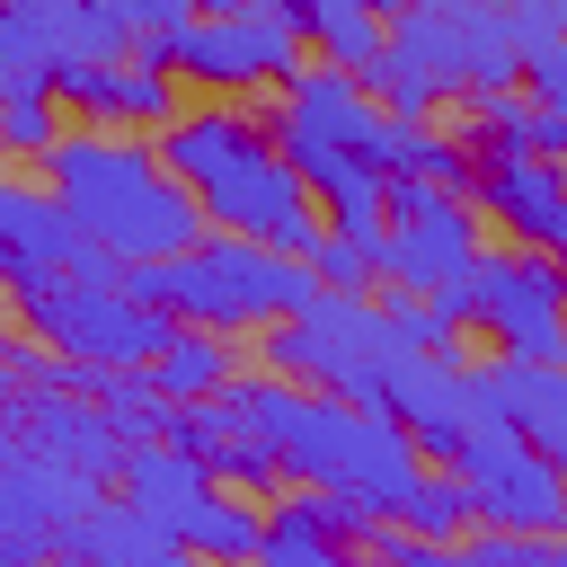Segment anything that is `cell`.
Instances as JSON below:
<instances>
[{
	"label": "cell",
	"instance_id": "1",
	"mask_svg": "<svg viewBox=\"0 0 567 567\" xmlns=\"http://www.w3.org/2000/svg\"><path fill=\"white\" fill-rule=\"evenodd\" d=\"M230 408L248 416V434L275 452V478H301L310 496H337V505H363V514H390V496L416 478V443L390 408L372 399H337V390H310L292 372H230L221 381Z\"/></svg>",
	"mask_w": 567,
	"mask_h": 567
},
{
	"label": "cell",
	"instance_id": "2",
	"mask_svg": "<svg viewBox=\"0 0 567 567\" xmlns=\"http://www.w3.org/2000/svg\"><path fill=\"white\" fill-rule=\"evenodd\" d=\"M35 168H44L53 204L71 213V230L97 239L115 266L177 257V248L204 230V213H195L186 177L159 159V142H133V133H97V124H80V133H62Z\"/></svg>",
	"mask_w": 567,
	"mask_h": 567
},
{
	"label": "cell",
	"instance_id": "3",
	"mask_svg": "<svg viewBox=\"0 0 567 567\" xmlns=\"http://www.w3.org/2000/svg\"><path fill=\"white\" fill-rule=\"evenodd\" d=\"M159 159L186 177L195 213L213 230H239V239H266V248H310L319 239V204L310 186L292 177V159L275 151L266 115H239V106H177L159 124Z\"/></svg>",
	"mask_w": 567,
	"mask_h": 567
},
{
	"label": "cell",
	"instance_id": "4",
	"mask_svg": "<svg viewBox=\"0 0 567 567\" xmlns=\"http://www.w3.org/2000/svg\"><path fill=\"white\" fill-rule=\"evenodd\" d=\"M275 97V151L292 159V177L310 186V204H319V221L328 230H381V204H390V168H381V124H390V106L354 80V71H337V62H301L284 89H266Z\"/></svg>",
	"mask_w": 567,
	"mask_h": 567
},
{
	"label": "cell",
	"instance_id": "5",
	"mask_svg": "<svg viewBox=\"0 0 567 567\" xmlns=\"http://www.w3.org/2000/svg\"><path fill=\"white\" fill-rule=\"evenodd\" d=\"M124 292L151 301V310H168V319H186V328L239 337V328H266V319L301 310V301L319 292V275H310V257H292V248H266V239H239V230H213V221H204L177 257L124 266Z\"/></svg>",
	"mask_w": 567,
	"mask_h": 567
},
{
	"label": "cell",
	"instance_id": "6",
	"mask_svg": "<svg viewBox=\"0 0 567 567\" xmlns=\"http://www.w3.org/2000/svg\"><path fill=\"white\" fill-rule=\"evenodd\" d=\"M142 53H151L159 71H177V80L213 89V97H266V89H284V80L310 62V44H301V27H292V9H284V0L186 9V18L151 27V35H142Z\"/></svg>",
	"mask_w": 567,
	"mask_h": 567
},
{
	"label": "cell",
	"instance_id": "7",
	"mask_svg": "<svg viewBox=\"0 0 567 567\" xmlns=\"http://www.w3.org/2000/svg\"><path fill=\"white\" fill-rule=\"evenodd\" d=\"M27 337L44 354H62V372H124V363H151V346L168 337V310L133 301L124 275L115 284H89V275H62V266H35L9 284Z\"/></svg>",
	"mask_w": 567,
	"mask_h": 567
},
{
	"label": "cell",
	"instance_id": "8",
	"mask_svg": "<svg viewBox=\"0 0 567 567\" xmlns=\"http://www.w3.org/2000/svg\"><path fill=\"white\" fill-rule=\"evenodd\" d=\"M390 328H381V301L372 292H337L319 284L301 310L266 319V372H292L310 390H337V399H372L381 408V363H390Z\"/></svg>",
	"mask_w": 567,
	"mask_h": 567
},
{
	"label": "cell",
	"instance_id": "9",
	"mask_svg": "<svg viewBox=\"0 0 567 567\" xmlns=\"http://www.w3.org/2000/svg\"><path fill=\"white\" fill-rule=\"evenodd\" d=\"M558 248H532V239H505V248H478L461 266L452 292H434L461 328L496 337V354H532V363H558Z\"/></svg>",
	"mask_w": 567,
	"mask_h": 567
},
{
	"label": "cell",
	"instance_id": "10",
	"mask_svg": "<svg viewBox=\"0 0 567 567\" xmlns=\"http://www.w3.org/2000/svg\"><path fill=\"white\" fill-rule=\"evenodd\" d=\"M443 470L461 478L470 523H496V532H558V523H567L558 452L523 443V434H514V425H496V416H470Z\"/></svg>",
	"mask_w": 567,
	"mask_h": 567
},
{
	"label": "cell",
	"instance_id": "11",
	"mask_svg": "<svg viewBox=\"0 0 567 567\" xmlns=\"http://www.w3.org/2000/svg\"><path fill=\"white\" fill-rule=\"evenodd\" d=\"M478 248H487V221H478V204H470L461 186L390 177V204H381V275H372V284L452 292Z\"/></svg>",
	"mask_w": 567,
	"mask_h": 567
},
{
	"label": "cell",
	"instance_id": "12",
	"mask_svg": "<svg viewBox=\"0 0 567 567\" xmlns=\"http://www.w3.org/2000/svg\"><path fill=\"white\" fill-rule=\"evenodd\" d=\"M53 97L80 124H97V133H159L177 115V71H159L142 44H124V53H97V62L53 71Z\"/></svg>",
	"mask_w": 567,
	"mask_h": 567
},
{
	"label": "cell",
	"instance_id": "13",
	"mask_svg": "<svg viewBox=\"0 0 567 567\" xmlns=\"http://www.w3.org/2000/svg\"><path fill=\"white\" fill-rule=\"evenodd\" d=\"M97 496L89 470L71 461H44L27 452L18 434H0V558H35V549H62V523Z\"/></svg>",
	"mask_w": 567,
	"mask_h": 567
},
{
	"label": "cell",
	"instance_id": "14",
	"mask_svg": "<svg viewBox=\"0 0 567 567\" xmlns=\"http://www.w3.org/2000/svg\"><path fill=\"white\" fill-rule=\"evenodd\" d=\"M461 195L478 213H496L505 239H532V248H558L567 239V186H558V159L549 151H487V142H470Z\"/></svg>",
	"mask_w": 567,
	"mask_h": 567
},
{
	"label": "cell",
	"instance_id": "15",
	"mask_svg": "<svg viewBox=\"0 0 567 567\" xmlns=\"http://www.w3.org/2000/svg\"><path fill=\"white\" fill-rule=\"evenodd\" d=\"M461 381H470V416H496V425H514L523 443L567 452V381H558V363H532V354H470Z\"/></svg>",
	"mask_w": 567,
	"mask_h": 567
},
{
	"label": "cell",
	"instance_id": "16",
	"mask_svg": "<svg viewBox=\"0 0 567 567\" xmlns=\"http://www.w3.org/2000/svg\"><path fill=\"white\" fill-rule=\"evenodd\" d=\"M115 478H124V505L151 523V532H168L177 549H186V523L213 505V470L195 461V452H177L168 434H133L124 452H115Z\"/></svg>",
	"mask_w": 567,
	"mask_h": 567
},
{
	"label": "cell",
	"instance_id": "17",
	"mask_svg": "<svg viewBox=\"0 0 567 567\" xmlns=\"http://www.w3.org/2000/svg\"><path fill=\"white\" fill-rule=\"evenodd\" d=\"M372 523H381V514L337 505V496H275V505L257 514V549H248V558H266V567H319V558H337L346 540L363 549Z\"/></svg>",
	"mask_w": 567,
	"mask_h": 567
},
{
	"label": "cell",
	"instance_id": "18",
	"mask_svg": "<svg viewBox=\"0 0 567 567\" xmlns=\"http://www.w3.org/2000/svg\"><path fill=\"white\" fill-rule=\"evenodd\" d=\"M168 443H177V452H195L213 478H239V487H284V478H275V452L248 434V416L230 408V390H213V399H177V408H168Z\"/></svg>",
	"mask_w": 567,
	"mask_h": 567
},
{
	"label": "cell",
	"instance_id": "19",
	"mask_svg": "<svg viewBox=\"0 0 567 567\" xmlns=\"http://www.w3.org/2000/svg\"><path fill=\"white\" fill-rule=\"evenodd\" d=\"M62 248H71V213L53 204V186L0 168V284H18L35 266H62Z\"/></svg>",
	"mask_w": 567,
	"mask_h": 567
},
{
	"label": "cell",
	"instance_id": "20",
	"mask_svg": "<svg viewBox=\"0 0 567 567\" xmlns=\"http://www.w3.org/2000/svg\"><path fill=\"white\" fill-rule=\"evenodd\" d=\"M461 142H487V151H549L567 142V97H532L523 80L505 89H470V133Z\"/></svg>",
	"mask_w": 567,
	"mask_h": 567
},
{
	"label": "cell",
	"instance_id": "21",
	"mask_svg": "<svg viewBox=\"0 0 567 567\" xmlns=\"http://www.w3.org/2000/svg\"><path fill=\"white\" fill-rule=\"evenodd\" d=\"M151 390L177 408V399H213L230 372H239V354H230V337L221 328H186V319H168V337L151 346Z\"/></svg>",
	"mask_w": 567,
	"mask_h": 567
},
{
	"label": "cell",
	"instance_id": "22",
	"mask_svg": "<svg viewBox=\"0 0 567 567\" xmlns=\"http://www.w3.org/2000/svg\"><path fill=\"white\" fill-rule=\"evenodd\" d=\"M62 549L71 558H142V567H168V558H186L168 532H151L124 496H89L71 523H62Z\"/></svg>",
	"mask_w": 567,
	"mask_h": 567
},
{
	"label": "cell",
	"instance_id": "23",
	"mask_svg": "<svg viewBox=\"0 0 567 567\" xmlns=\"http://www.w3.org/2000/svg\"><path fill=\"white\" fill-rule=\"evenodd\" d=\"M390 523L416 532L425 549H452V540L470 532V496H461V478H452L443 461H416V478L390 496Z\"/></svg>",
	"mask_w": 567,
	"mask_h": 567
},
{
	"label": "cell",
	"instance_id": "24",
	"mask_svg": "<svg viewBox=\"0 0 567 567\" xmlns=\"http://www.w3.org/2000/svg\"><path fill=\"white\" fill-rule=\"evenodd\" d=\"M62 142V97L35 89V97H0V159H44Z\"/></svg>",
	"mask_w": 567,
	"mask_h": 567
},
{
	"label": "cell",
	"instance_id": "25",
	"mask_svg": "<svg viewBox=\"0 0 567 567\" xmlns=\"http://www.w3.org/2000/svg\"><path fill=\"white\" fill-rule=\"evenodd\" d=\"M186 549H213V558H248V549H257V505L213 487V505L186 523Z\"/></svg>",
	"mask_w": 567,
	"mask_h": 567
}]
</instances>
